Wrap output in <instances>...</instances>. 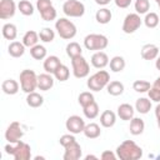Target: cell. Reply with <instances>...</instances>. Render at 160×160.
I'll return each instance as SVG.
<instances>
[{"instance_id":"cell-26","label":"cell","mask_w":160,"mask_h":160,"mask_svg":"<svg viewBox=\"0 0 160 160\" xmlns=\"http://www.w3.org/2000/svg\"><path fill=\"white\" fill-rule=\"evenodd\" d=\"M125 90V86L121 81H118V80H114V81H110L108 85H106V91L109 95L111 96H119L124 92Z\"/></svg>"},{"instance_id":"cell-51","label":"cell","mask_w":160,"mask_h":160,"mask_svg":"<svg viewBox=\"0 0 160 160\" xmlns=\"http://www.w3.org/2000/svg\"><path fill=\"white\" fill-rule=\"evenodd\" d=\"M90 159H95V160H96V159H98V156H95V155H90V154L85 156V160H90Z\"/></svg>"},{"instance_id":"cell-17","label":"cell","mask_w":160,"mask_h":160,"mask_svg":"<svg viewBox=\"0 0 160 160\" xmlns=\"http://www.w3.org/2000/svg\"><path fill=\"white\" fill-rule=\"evenodd\" d=\"M140 54L144 60H155L159 56V46L155 44H145L141 48Z\"/></svg>"},{"instance_id":"cell-4","label":"cell","mask_w":160,"mask_h":160,"mask_svg":"<svg viewBox=\"0 0 160 160\" xmlns=\"http://www.w3.org/2000/svg\"><path fill=\"white\" fill-rule=\"evenodd\" d=\"M55 30L58 35L64 40H71L75 38L78 29L76 25L68 18H60L55 21Z\"/></svg>"},{"instance_id":"cell-13","label":"cell","mask_w":160,"mask_h":160,"mask_svg":"<svg viewBox=\"0 0 160 160\" xmlns=\"http://www.w3.org/2000/svg\"><path fill=\"white\" fill-rule=\"evenodd\" d=\"M64 149H65L64 155H62L64 160H79L82 156V150H81V146L78 141L72 142L71 145H69Z\"/></svg>"},{"instance_id":"cell-28","label":"cell","mask_w":160,"mask_h":160,"mask_svg":"<svg viewBox=\"0 0 160 160\" xmlns=\"http://www.w3.org/2000/svg\"><path fill=\"white\" fill-rule=\"evenodd\" d=\"M109 66H110V70L112 72H121L125 66H126V62H125V59L120 55H116L114 58L110 59V62H109Z\"/></svg>"},{"instance_id":"cell-44","label":"cell","mask_w":160,"mask_h":160,"mask_svg":"<svg viewBox=\"0 0 160 160\" xmlns=\"http://www.w3.org/2000/svg\"><path fill=\"white\" fill-rule=\"evenodd\" d=\"M50 6H52V1L51 0H36V10L39 12L46 10Z\"/></svg>"},{"instance_id":"cell-5","label":"cell","mask_w":160,"mask_h":160,"mask_svg":"<svg viewBox=\"0 0 160 160\" xmlns=\"http://www.w3.org/2000/svg\"><path fill=\"white\" fill-rule=\"evenodd\" d=\"M19 80L21 90L26 94L32 92L38 89V75L34 70L24 69L19 75Z\"/></svg>"},{"instance_id":"cell-9","label":"cell","mask_w":160,"mask_h":160,"mask_svg":"<svg viewBox=\"0 0 160 160\" xmlns=\"http://www.w3.org/2000/svg\"><path fill=\"white\" fill-rule=\"evenodd\" d=\"M141 24H142V19L140 18V15L138 12H130L125 16L121 29L125 34H132L141 26Z\"/></svg>"},{"instance_id":"cell-24","label":"cell","mask_w":160,"mask_h":160,"mask_svg":"<svg viewBox=\"0 0 160 160\" xmlns=\"http://www.w3.org/2000/svg\"><path fill=\"white\" fill-rule=\"evenodd\" d=\"M111 18H112V14H111L110 9H108V8H100V9L95 12V20H96L99 24H101V25L109 24L110 20H111Z\"/></svg>"},{"instance_id":"cell-6","label":"cell","mask_w":160,"mask_h":160,"mask_svg":"<svg viewBox=\"0 0 160 160\" xmlns=\"http://www.w3.org/2000/svg\"><path fill=\"white\" fill-rule=\"evenodd\" d=\"M109 45V39L102 34H89L84 38V46L86 50L101 51Z\"/></svg>"},{"instance_id":"cell-52","label":"cell","mask_w":160,"mask_h":160,"mask_svg":"<svg viewBox=\"0 0 160 160\" xmlns=\"http://www.w3.org/2000/svg\"><path fill=\"white\" fill-rule=\"evenodd\" d=\"M34 159H35V160H39V159H40V160H42V159H44V156H35Z\"/></svg>"},{"instance_id":"cell-20","label":"cell","mask_w":160,"mask_h":160,"mask_svg":"<svg viewBox=\"0 0 160 160\" xmlns=\"http://www.w3.org/2000/svg\"><path fill=\"white\" fill-rule=\"evenodd\" d=\"M145 130V122L141 118H132L130 120V125H129V131L131 135L134 136H138V135H141Z\"/></svg>"},{"instance_id":"cell-35","label":"cell","mask_w":160,"mask_h":160,"mask_svg":"<svg viewBox=\"0 0 160 160\" xmlns=\"http://www.w3.org/2000/svg\"><path fill=\"white\" fill-rule=\"evenodd\" d=\"M18 10L24 15V16H31L35 11L34 5L29 0H20L18 4Z\"/></svg>"},{"instance_id":"cell-12","label":"cell","mask_w":160,"mask_h":160,"mask_svg":"<svg viewBox=\"0 0 160 160\" xmlns=\"http://www.w3.org/2000/svg\"><path fill=\"white\" fill-rule=\"evenodd\" d=\"M18 5L15 4L14 0H1L0 1V19L1 20H8L12 18L16 12Z\"/></svg>"},{"instance_id":"cell-16","label":"cell","mask_w":160,"mask_h":160,"mask_svg":"<svg viewBox=\"0 0 160 160\" xmlns=\"http://www.w3.org/2000/svg\"><path fill=\"white\" fill-rule=\"evenodd\" d=\"M134 114H135V108L128 102H124V104H120L118 106V111H116V115L124 120V121H130L132 118H134Z\"/></svg>"},{"instance_id":"cell-8","label":"cell","mask_w":160,"mask_h":160,"mask_svg":"<svg viewBox=\"0 0 160 160\" xmlns=\"http://www.w3.org/2000/svg\"><path fill=\"white\" fill-rule=\"evenodd\" d=\"M62 12L68 18H81L85 14V5L79 0H65Z\"/></svg>"},{"instance_id":"cell-32","label":"cell","mask_w":160,"mask_h":160,"mask_svg":"<svg viewBox=\"0 0 160 160\" xmlns=\"http://www.w3.org/2000/svg\"><path fill=\"white\" fill-rule=\"evenodd\" d=\"M65 51H66V55H68L70 59L76 58V56H79V55H82V49H81L80 44L76 42V41H70V42L66 45Z\"/></svg>"},{"instance_id":"cell-37","label":"cell","mask_w":160,"mask_h":160,"mask_svg":"<svg viewBox=\"0 0 160 160\" xmlns=\"http://www.w3.org/2000/svg\"><path fill=\"white\" fill-rule=\"evenodd\" d=\"M92 101H95V98H94L91 91H82L78 96V102H79V105L81 108H85L86 105L91 104Z\"/></svg>"},{"instance_id":"cell-41","label":"cell","mask_w":160,"mask_h":160,"mask_svg":"<svg viewBox=\"0 0 160 160\" xmlns=\"http://www.w3.org/2000/svg\"><path fill=\"white\" fill-rule=\"evenodd\" d=\"M40 16H41V19L45 20V21H52V20L56 19L58 12H56V9H55L54 6H50V8H48L46 10L41 11V12H40Z\"/></svg>"},{"instance_id":"cell-34","label":"cell","mask_w":160,"mask_h":160,"mask_svg":"<svg viewBox=\"0 0 160 160\" xmlns=\"http://www.w3.org/2000/svg\"><path fill=\"white\" fill-rule=\"evenodd\" d=\"M82 112H84V116L89 120H92L95 119L98 115H99V105L96 101H92L91 104L86 105L85 108H82Z\"/></svg>"},{"instance_id":"cell-27","label":"cell","mask_w":160,"mask_h":160,"mask_svg":"<svg viewBox=\"0 0 160 160\" xmlns=\"http://www.w3.org/2000/svg\"><path fill=\"white\" fill-rule=\"evenodd\" d=\"M134 108H135V111L145 115L151 110V100L149 98H139Z\"/></svg>"},{"instance_id":"cell-50","label":"cell","mask_w":160,"mask_h":160,"mask_svg":"<svg viewBox=\"0 0 160 160\" xmlns=\"http://www.w3.org/2000/svg\"><path fill=\"white\" fill-rule=\"evenodd\" d=\"M152 86H155V88H158V89H160V76H159V78H156V80L154 81V84H152Z\"/></svg>"},{"instance_id":"cell-42","label":"cell","mask_w":160,"mask_h":160,"mask_svg":"<svg viewBox=\"0 0 160 160\" xmlns=\"http://www.w3.org/2000/svg\"><path fill=\"white\" fill-rule=\"evenodd\" d=\"M75 141H76V139H75L74 134H71V132L64 134V135H61L60 139H59V142H60V145H61L62 148H66V146L71 145V144L75 142Z\"/></svg>"},{"instance_id":"cell-45","label":"cell","mask_w":160,"mask_h":160,"mask_svg":"<svg viewBox=\"0 0 160 160\" xmlns=\"http://www.w3.org/2000/svg\"><path fill=\"white\" fill-rule=\"evenodd\" d=\"M116 158H118L116 152H114L111 150H105L100 155V159H102V160H115Z\"/></svg>"},{"instance_id":"cell-21","label":"cell","mask_w":160,"mask_h":160,"mask_svg":"<svg viewBox=\"0 0 160 160\" xmlns=\"http://www.w3.org/2000/svg\"><path fill=\"white\" fill-rule=\"evenodd\" d=\"M25 45L22 44V41H11L8 46V52L10 56L12 58H21L25 54Z\"/></svg>"},{"instance_id":"cell-19","label":"cell","mask_w":160,"mask_h":160,"mask_svg":"<svg viewBox=\"0 0 160 160\" xmlns=\"http://www.w3.org/2000/svg\"><path fill=\"white\" fill-rule=\"evenodd\" d=\"M116 114L111 110H104L100 115V125L102 128H112L116 122Z\"/></svg>"},{"instance_id":"cell-31","label":"cell","mask_w":160,"mask_h":160,"mask_svg":"<svg viewBox=\"0 0 160 160\" xmlns=\"http://www.w3.org/2000/svg\"><path fill=\"white\" fill-rule=\"evenodd\" d=\"M142 22L145 24L146 28L154 29V28H156V26L160 24V18H159V15H158L156 12L150 11V12H146V14H145V18H144Z\"/></svg>"},{"instance_id":"cell-11","label":"cell","mask_w":160,"mask_h":160,"mask_svg":"<svg viewBox=\"0 0 160 160\" xmlns=\"http://www.w3.org/2000/svg\"><path fill=\"white\" fill-rule=\"evenodd\" d=\"M85 120L79 116V115H71L66 119L65 121V128L69 132L76 135V134H80L84 131V128H85Z\"/></svg>"},{"instance_id":"cell-3","label":"cell","mask_w":160,"mask_h":160,"mask_svg":"<svg viewBox=\"0 0 160 160\" xmlns=\"http://www.w3.org/2000/svg\"><path fill=\"white\" fill-rule=\"evenodd\" d=\"M110 82V74L106 70H98L95 74L90 75L88 81H86V86L89 88L90 91H100L104 88H106V85Z\"/></svg>"},{"instance_id":"cell-43","label":"cell","mask_w":160,"mask_h":160,"mask_svg":"<svg viewBox=\"0 0 160 160\" xmlns=\"http://www.w3.org/2000/svg\"><path fill=\"white\" fill-rule=\"evenodd\" d=\"M148 95H149V99L154 102H160V89L155 88V86H151L150 90L148 91Z\"/></svg>"},{"instance_id":"cell-23","label":"cell","mask_w":160,"mask_h":160,"mask_svg":"<svg viewBox=\"0 0 160 160\" xmlns=\"http://www.w3.org/2000/svg\"><path fill=\"white\" fill-rule=\"evenodd\" d=\"M82 134H84L88 139H96V138H99V136L101 135L100 125L96 124V122H89V124L85 125Z\"/></svg>"},{"instance_id":"cell-48","label":"cell","mask_w":160,"mask_h":160,"mask_svg":"<svg viewBox=\"0 0 160 160\" xmlns=\"http://www.w3.org/2000/svg\"><path fill=\"white\" fill-rule=\"evenodd\" d=\"M155 116H156V119H160V102H158V105L155 106Z\"/></svg>"},{"instance_id":"cell-18","label":"cell","mask_w":160,"mask_h":160,"mask_svg":"<svg viewBox=\"0 0 160 160\" xmlns=\"http://www.w3.org/2000/svg\"><path fill=\"white\" fill-rule=\"evenodd\" d=\"M61 65V61L60 59L56 56V55H50V56H46L44 59V64H42V68L45 70V72H49V74H54L56 71V69Z\"/></svg>"},{"instance_id":"cell-15","label":"cell","mask_w":160,"mask_h":160,"mask_svg":"<svg viewBox=\"0 0 160 160\" xmlns=\"http://www.w3.org/2000/svg\"><path fill=\"white\" fill-rule=\"evenodd\" d=\"M54 75L49 72H44L38 75V89L41 91H48L54 86Z\"/></svg>"},{"instance_id":"cell-29","label":"cell","mask_w":160,"mask_h":160,"mask_svg":"<svg viewBox=\"0 0 160 160\" xmlns=\"http://www.w3.org/2000/svg\"><path fill=\"white\" fill-rule=\"evenodd\" d=\"M39 32H36V31H34V30H29V31H26L25 34H24V36H22V44L26 46V48H32V46H35L36 44H38V41H39Z\"/></svg>"},{"instance_id":"cell-53","label":"cell","mask_w":160,"mask_h":160,"mask_svg":"<svg viewBox=\"0 0 160 160\" xmlns=\"http://www.w3.org/2000/svg\"><path fill=\"white\" fill-rule=\"evenodd\" d=\"M156 121H158V128H159V130H160V119H156Z\"/></svg>"},{"instance_id":"cell-33","label":"cell","mask_w":160,"mask_h":160,"mask_svg":"<svg viewBox=\"0 0 160 160\" xmlns=\"http://www.w3.org/2000/svg\"><path fill=\"white\" fill-rule=\"evenodd\" d=\"M30 55L32 59L35 60H44L48 55V50L44 45H40V44H36L35 46L30 48Z\"/></svg>"},{"instance_id":"cell-38","label":"cell","mask_w":160,"mask_h":160,"mask_svg":"<svg viewBox=\"0 0 160 160\" xmlns=\"http://www.w3.org/2000/svg\"><path fill=\"white\" fill-rule=\"evenodd\" d=\"M39 38L42 42H51L55 39V31L51 28H42L39 31Z\"/></svg>"},{"instance_id":"cell-10","label":"cell","mask_w":160,"mask_h":160,"mask_svg":"<svg viewBox=\"0 0 160 160\" xmlns=\"http://www.w3.org/2000/svg\"><path fill=\"white\" fill-rule=\"evenodd\" d=\"M22 136H24V130L19 121H12L5 130V139L8 140V142L11 144L19 142L22 139Z\"/></svg>"},{"instance_id":"cell-30","label":"cell","mask_w":160,"mask_h":160,"mask_svg":"<svg viewBox=\"0 0 160 160\" xmlns=\"http://www.w3.org/2000/svg\"><path fill=\"white\" fill-rule=\"evenodd\" d=\"M26 104L30 106V108H40L42 104H44V98L42 95H40L39 92L36 91H32V92H29L26 95Z\"/></svg>"},{"instance_id":"cell-39","label":"cell","mask_w":160,"mask_h":160,"mask_svg":"<svg viewBox=\"0 0 160 160\" xmlns=\"http://www.w3.org/2000/svg\"><path fill=\"white\" fill-rule=\"evenodd\" d=\"M151 86H152V85H150V82L146 81V80H135V81L132 82V89H134L136 92H140V94L148 92Z\"/></svg>"},{"instance_id":"cell-36","label":"cell","mask_w":160,"mask_h":160,"mask_svg":"<svg viewBox=\"0 0 160 160\" xmlns=\"http://www.w3.org/2000/svg\"><path fill=\"white\" fill-rule=\"evenodd\" d=\"M52 75H54V78H55L56 80H59V81H66V80L69 79V76H70V70H69V68H68L66 65L61 64V65L56 69V71H55Z\"/></svg>"},{"instance_id":"cell-25","label":"cell","mask_w":160,"mask_h":160,"mask_svg":"<svg viewBox=\"0 0 160 160\" xmlns=\"http://www.w3.org/2000/svg\"><path fill=\"white\" fill-rule=\"evenodd\" d=\"M1 32H2V36L6 40H12L14 41L16 39V36H18V28L12 22H6V24L2 25Z\"/></svg>"},{"instance_id":"cell-46","label":"cell","mask_w":160,"mask_h":160,"mask_svg":"<svg viewBox=\"0 0 160 160\" xmlns=\"http://www.w3.org/2000/svg\"><path fill=\"white\" fill-rule=\"evenodd\" d=\"M115 5L120 9H126L130 6V4L132 2V0H114Z\"/></svg>"},{"instance_id":"cell-7","label":"cell","mask_w":160,"mask_h":160,"mask_svg":"<svg viewBox=\"0 0 160 160\" xmlns=\"http://www.w3.org/2000/svg\"><path fill=\"white\" fill-rule=\"evenodd\" d=\"M71 68H72V75L76 79H84L90 72V65L82 55L71 59Z\"/></svg>"},{"instance_id":"cell-40","label":"cell","mask_w":160,"mask_h":160,"mask_svg":"<svg viewBox=\"0 0 160 160\" xmlns=\"http://www.w3.org/2000/svg\"><path fill=\"white\" fill-rule=\"evenodd\" d=\"M134 8H135V11H136L139 15L146 14V12H149V10H150V1H149V0H135Z\"/></svg>"},{"instance_id":"cell-55","label":"cell","mask_w":160,"mask_h":160,"mask_svg":"<svg viewBox=\"0 0 160 160\" xmlns=\"http://www.w3.org/2000/svg\"><path fill=\"white\" fill-rule=\"evenodd\" d=\"M159 159H160V155H159Z\"/></svg>"},{"instance_id":"cell-14","label":"cell","mask_w":160,"mask_h":160,"mask_svg":"<svg viewBox=\"0 0 160 160\" xmlns=\"http://www.w3.org/2000/svg\"><path fill=\"white\" fill-rule=\"evenodd\" d=\"M90 62H91V65H92L95 69H99V70H100V69H104L105 66H108L109 62H110V60H109L108 54L101 50V51H95V52L91 55Z\"/></svg>"},{"instance_id":"cell-47","label":"cell","mask_w":160,"mask_h":160,"mask_svg":"<svg viewBox=\"0 0 160 160\" xmlns=\"http://www.w3.org/2000/svg\"><path fill=\"white\" fill-rule=\"evenodd\" d=\"M110 1L111 0H95V2L98 5H100V6H106L108 4H110Z\"/></svg>"},{"instance_id":"cell-1","label":"cell","mask_w":160,"mask_h":160,"mask_svg":"<svg viewBox=\"0 0 160 160\" xmlns=\"http://www.w3.org/2000/svg\"><path fill=\"white\" fill-rule=\"evenodd\" d=\"M116 155L120 160H139L142 158V149L132 140H125L116 148Z\"/></svg>"},{"instance_id":"cell-54","label":"cell","mask_w":160,"mask_h":160,"mask_svg":"<svg viewBox=\"0 0 160 160\" xmlns=\"http://www.w3.org/2000/svg\"><path fill=\"white\" fill-rule=\"evenodd\" d=\"M155 2L158 4V6H160V0H155Z\"/></svg>"},{"instance_id":"cell-22","label":"cell","mask_w":160,"mask_h":160,"mask_svg":"<svg viewBox=\"0 0 160 160\" xmlns=\"http://www.w3.org/2000/svg\"><path fill=\"white\" fill-rule=\"evenodd\" d=\"M19 89H21V88H20L19 82L16 80H14V79H6L1 84V90L6 95H15V94H18Z\"/></svg>"},{"instance_id":"cell-2","label":"cell","mask_w":160,"mask_h":160,"mask_svg":"<svg viewBox=\"0 0 160 160\" xmlns=\"http://www.w3.org/2000/svg\"><path fill=\"white\" fill-rule=\"evenodd\" d=\"M5 152L8 155H11L15 160H29L31 158V148L29 144L24 141H19L15 144H6L4 148Z\"/></svg>"},{"instance_id":"cell-49","label":"cell","mask_w":160,"mask_h":160,"mask_svg":"<svg viewBox=\"0 0 160 160\" xmlns=\"http://www.w3.org/2000/svg\"><path fill=\"white\" fill-rule=\"evenodd\" d=\"M155 68H156V69L160 71V55H159V56L155 59Z\"/></svg>"}]
</instances>
